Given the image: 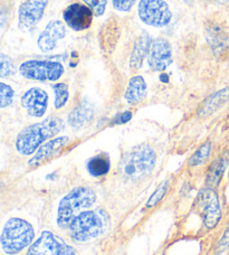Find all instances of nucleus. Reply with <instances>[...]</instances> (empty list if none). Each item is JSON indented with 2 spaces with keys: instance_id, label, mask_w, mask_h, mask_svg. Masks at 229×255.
I'll list each match as a JSON object with an SVG mask.
<instances>
[{
  "instance_id": "nucleus-1",
  "label": "nucleus",
  "mask_w": 229,
  "mask_h": 255,
  "mask_svg": "<svg viewBox=\"0 0 229 255\" xmlns=\"http://www.w3.org/2000/svg\"><path fill=\"white\" fill-rule=\"evenodd\" d=\"M65 124L58 117H49L38 124L26 127L17 135L16 150L21 156H30L64 130Z\"/></svg>"
},
{
  "instance_id": "nucleus-2",
  "label": "nucleus",
  "mask_w": 229,
  "mask_h": 255,
  "mask_svg": "<svg viewBox=\"0 0 229 255\" xmlns=\"http://www.w3.org/2000/svg\"><path fill=\"white\" fill-rule=\"evenodd\" d=\"M109 215L103 209L82 212L71 223L68 231L77 243H86L103 233L108 225Z\"/></svg>"
},
{
  "instance_id": "nucleus-3",
  "label": "nucleus",
  "mask_w": 229,
  "mask_h": 255,
  "mask_svg": "<svg viewBox=\"0 0 229 255\" xmlns=\"http://www.w3.org/2000/svg\"><path fill=\"white\" fill-rule=\"evenodd\" d=\"M96 200L94 190L90 187H76L71 190L59 202L57 211V225L61 229H68L73 220L82 213L81 209L93 206Z\"/></svg>"
},
{
  "instance_id": "nucleus-4",
  "label": "nucleus",
  "mask_w": 229,
  "mask_h": 255,
  "mask_svg": "<svg viewBox=\"0 0 229 255\" xmlns=\"http://www.w3.org/2000/svg\"><path fill=\"white\" fill-rule=\"evenodd\" d=\"M157 161L154 150L148 144L136 145L122 158L120 170L122 175L131 180H139L153 170Z\"/></svg>"
},
{
  "instance_id": "nucleus-5",
  "label": "nucleus",
  "mask_w": 229,
  "mask_h": 255,
  "mask_svg": "<svg viewBox=\"0 0 229 255\" xmlns=\"http://www.w3.org/2000/svg\"><path fill=\"white\" fill-rule=\"evenodd\" d=\"M34 236V229L28 222L21 218H10L1 234L2 251L8 255L20 253L31 244Z\"/></svg>"
},
{
  "instance_id": "nucleus-6",
  "label": "nucleus",
  "mask_w": 229,
  "mask_h": 255,
  "mask_svg": "<svg viewBox=\"0 0 229 255\" xmlns=\"http://www.w3.org/2000/svg\"><path fill=\"white\" fill-rule=\"evenodd\" d=\"M63 64L49 60H29L20 64L19 73L26 80L37 82H55L63 76Z\"/></svg>"
},
{
  "instance_id": "nucleus-7",
  "label": "nucleus",
  "mask_w": 229,
  "mask_h": 255,
  "mask_svg": "<svg viewBox=\"0 0 229 255\" xmlns=\"http://www.w3.org/2000/svg\"><path fill=\"white\" fill-rule=\"evenodd\" d=\"M195 212L201 217L206 229L213 230L222 220L219 197L214 188H206L197 195L194 203Z\"/></svg>"
},
{
  "instance_id": "nucleus-8",
  "label": "nucleus",
  "mask_w": 229,
  "mask_h": 255,
  "mask_svg": "<svg viewBox=\"0 0 229 255\" xmlns=\"http://www.w3.org/2000/svg\"><path fill=\"white\" fill-rule=\"evenodd\" d=\"M137 11L140 19L152 27H164L172 19L170 7L164 0H140Z\"/></svg>"
},
{
  "instance_id": "nucleus-9",
  "label": "nucleus",
  "mask_w": 229,
  "mask_h": 255,
  "mask_svg": "<svg viewBox=\"0 0 229 255\" xmlns=\"http://www.w3.org/2000/svg\"><path fill=\"white\" fill-rule=\"evenodd\" d=\"M26 255H76V252L74 248L66 244L59 236L45 231L31 244Z\"/></svg>"
},
{
  "instance_id": "nucleus-10",
  "label": "nucleus",
  "mask_w": 229,
  "mask_h": 255,
  "mask_svg": "<svg viewBox=\"0 0 229 255\" xmlns=\"http://www.w3.org/2000/svg\"><path fill=\"white\" fill-rule=\"evenodd\" d=\"M49 0H24L18 8V28L24 33L33 30L44 16Z\"/></svg>"
},
{
  "instance_id": "nucleus-11",
  "label": "nucleus",
  "mask_w": 229,
  "mask_h": 255,
  "mask_svg": "<svg viewBox=\"0 0 229 255\" xmlns=\"http://www.w3.org/2000/svg\"><path fill=\"white\" fill-rule=\"evenodd\" d=\"M94 12L88 4L72 3L63 12V19L71 29L83 31L89 29L93 22Z\"/></svg>"
},
{
  "instance_id": "nucleus-12",
  "label": "nucleus",
  "mask_w": 229,
  "mask_h": 255,
  "mask_svg": "<svg viewBox=\"0 0 229 255\" xmlns=\"http://www.w3.org/2000/svg\"><path fill=\"white\" fill-rule=\"evenodd\" d=\"M172 63V47L163 37L152 39L148 54V64L154 72H162Z\"/></svg>"
},
{
  "instance_id": "nucleus-13",
  "label": "nucleus",
  "mask_w": 229,
  "mask_h": 255,
  "mask_svg": "<svg viewBox=\"0 0 229 255\" xmlns=\"http://www.w3.org/2000/svg\"><path fill=\"white\" fill-rule=\"evenodd\" d=\"M21 106L28 113V116L42 118L47 111L48 94L40 88H31L22 94Z\"/></svg>"
},
{
  "instance_id": "nucleus-14",
  "label": "nucleus",
  "mask_w": 229,
  "mask_h": 255,
  "mask_svg": "<svg viewBox=\"0 0 229 255\" xmlns=\"http://www.w3.org/2000/svg\"><path fill=\"white\" fill-rule=\"evenodd\" d=\"M66 36V25L62 20H50L37 39L39 49L44 53L54 51L57 43Z\"/></svg>"
},
{
  "instance_id": "nucleus-15",
  "label": "nucleus",
  "mask_w": 229,
  "mask_h": 255,
  "mask_svg": "<svg viewBox=\"0 0 229 255\" xmlns=\"http://www.w3.org/2000/svg\"><path fill=\"white\" fill-rule=\"evenodd\" d=\"M68 141H70V138L65 135L57 136V138L55 139H50L36 151L34 157L28 161V165L30 167H37L39 165H42L43 162L54 157L55 154H57L59 152V150L65 147Z\"/></svg>"
},
{
  "instance_id": "nucleus-16",
  "label": "nucleus",
  "mask_w": 229,
  "mask_h": 255,
  "mask_svg": "<svg viewBox=\"0 0 229 255\" xmlns=\"http://www.w3.org/2000/svg\"><path fill=\"white\" fill-rule=\"evenodd\" d=\"M151 42H152V39H151L148 31L145 30L142 31L139 37L136 38L130 57V68L132 71L140 70L143 65L144 58L149 54Z\"/></svg>"
},
{
  "instance_id": "nucleus-17",
  "label": "nucleus",
  "mask_w": 229,
  "mask_h": 255,
  "mask_svg": "<svg viewBox=\"0 0 229 255\" xmlns=\"http://www.w3.org/2000/svg\"><path fill=\"white\" fill-rule=\"evenodd\" d=\"M229 101V86L217 91L214 94L210 95L205 100L204 103L201 104L197 115L200 118H206L212 116L213 113L218 111L219 109L223 108Z\"/></svg>"
},
{
  "instance_id": "nucleus-18",
  "label": "nucleus",
  "mask_w": 229,
  "mask_h": 255,
  "mask_svg": "<svg viewBox=\"0 0 229 255\" xmlns=\"http://www.w3.org/2000/svg\"><path fill=\"white\" fill-rule=\"evenodd\" d=\"M228 165L229 152L222 154L217 160H215L212 165H210L207 176H206V186H207L208 188L217 187L223 179L224 174H225Z\"/></svg>"
},
{
  "instance_id": "nucleus-19",
  "label": "nucleus",
  "mask_w": 229,
  "mask_h": 255,
  "mask_svg": "<svg viewBox=\"0 0 229 255\" xmlns=\"http://www.w3.org/2000/svg\"><path fill=\"white\" fill-rule=\"evenodd\" d=\"M118 35H120V29L115 20H109L103 25L100 33V42L101 47L105 53L111 54L114 51Z\"/></svg>"
},
{
  "instance_id": "nucleus-20",
  "label": "nucleus",
  "mask_w": 229,
  "mask_h": 255,
  "mask_svg": "<svg viewBox=\"0 0 229 255\" xmlns=\"http://www.w3.org/2000/svg\"><path fill=\"white\" fill-rule=\"evenodd\" d=\"M146 89H148V86H146L143 77L140 75L131 77L124 94L125 101L129 104L139 103L145 98Z\"/></svg>"
},
{
  "instance_id": "nucleus-21",
  "label": "nucleus",
  "mask_w": 229,
  "mask_h": 255,
  "mask_svg": "<svg viewBox=\"0 0 229 255\" xmlns=\"http://www.w3.org/2000/svg\"><path fill=\"white\" fill-rule=\"evenodd\" d=\"M93 108L88 101L81 102L68 115V124L73 128H81L93 118Z\"/></svg>"
},
{
  "instance_id": "nucleus-22",
  "label": "nucleus",
  "mask_w": 229,
  "mask_h": 255,
  "mask_svg": "<svg viewBox=\"0 0 229 255\" xmlns=\"http://www.w3.org/2000/svg\"><path fill=\"white\" fill-rule=\"evenodd\" d=\"M86 169L92 177H103L111 169V161L108 153H100L92 157L86 163Z\"/></svg>"
},
{
  "instance_id": "nucleus-23",
  "label": "nucleus",
  "mask_w": 229,
  "mask_h": 255,
  "mask_svg": "<svg viewBox=\"0 0 229 255\" xmlns=\"http://www.w3.org/2000/svg\"><path fill=\"white\" fill-rule=\"evenodd\" d=\"M207 38L209 45L213 47L214 52L216 54L225 51V48L229 45V39L227 38L226 34L217 26H214L208 29Z\"/></svg>"
},
{
  "instance_id": "nucleus-24",
  "label": "nucleus",
  "mask_w": 229,
  "mask_h": 255,
  "mask_svg": "<svg viewBox=\"0 0 229 255\" xmlns=\"http://www.w3.org/2000/svg\"><path fill=\"white\" fill-rule=\"evenodd\" d=\"M210 151H212V142L210 141H207L205 142L203 145H200L199 149L192 154L191 158L189 159V166L191 167H196V166H200L201 163H204L206 160H207Z\"/></svg>"
},
{
  "instance_id": "nucleus-25",
  "label": "nucleus",
  "mask_w": 229,
  "mask_h": 255,
  "mask_svg": "<svg viewBox=\"0 0 229 255\" xmlns=\"http://www.w3.org/2000/svg\"><path fill=\"white\" fill-rule=\"evenodd\" d=\"M53 90L55 92V108L62 109L65 107L68 99H70V92H68V86L65 83H56L53 85Z\"/></svg>"
},
{
  "instance_id": "nucleus-26",
  "label": "nucleus",
  "mask_w": 229,
  "mask_h": 255,
  "mask_svg": "<svg viewBox=\"0 0 229 255\" xmlns=\"http://www.w3.org/2000/svg\"><path fill=\"white\" fill-rule=\"evenodd\" d=\"M16 72L17 68L12 58L6 55L4 53L0 54V76L4 79V77L12 76Z\"/></svg>"
},
{
  "instance_id": "nucleus-27",
  "label": "nucleus",
  "mask_w": 229,
  "mask_h": 255,
  "mask_svg": "<svg viewBox=\"0 0 229 255\" xmlns=\"http://www.w3.org/2000/svg\"><path fill=\"white\" fill-rule=\"evenodd\" d=\"M13 97H15V92H13L11 86L1 82L0 83V108L4 109L11 106Z\"/></svg>"
},
{
  "instance_id": "nucleus-28",
  "label": "nucleus",
  "mask_w": 229,
  "mask_h": 255,
  "mask_svg": "<svg viewBox=\"0 0 229 255\" xmlns=\"http://www.w3.org/2000/svg\"><path fill=\"white\" fill-rule=\"evenodd\" d=\"M168 186H169L168 180L163 181L162 184H160L158 186L157 189L154 190V193L150 196L148 203H146V208H152L155 206V205L161 202L164 197V195H166V193H167Z\"/></svg>"
},
{
  "instance_id": "nucleus-29",
  "label": "nucleus",
  "mask_w": 229,
  "mask_h": 255,
  "mask_svg": "<svg viewBox=\"0 0 229 255\" xmlns=\"http://www.w3.org/2000/svg\"><path fill=\"white\" fill-rule=\"evenodd\" d=\"M85 4L93 10L94 15L101 17L104 15L105 10H107L108 6V0H83Z\"/></svg>"
},
{
  "instance_id": "nucleus-30",
  "label": "nucleus",
  "mask_w": 229,
  "mask_h": 255,
  "mask_svg": "<svg viewBox=\"0 0 229 255\" xmlns=\"http://www.w3.org/2000/svg\"><path fill=\"white\" fill-rule=\"evenodd\" d=\"M135 2L136 0H112L113 8L121 12H129Z\"/></svg>"
},
{
  "instance_id": "nucleus-31",
  "label": "nucleus",
  "mask_w": 229,
  "mask_h": 255,
  "mask_svg": "<svg viewBox=\"0 0 229 255\" xmlns=\"http://www.w3.org/2000/svg\"><path fill=\"white\" fill-rule=\"evenodd\" d=\"M217 249H218V252H224L226 251L227 249H229V224L227 225L226 230L224 231L221 240H219Z\"/></svg>"
},
{
  "instance_id": "nucleus-32",
  "label": "nucleus",
  "mask_w": 229,
  "mask_h": 255,
  "mask_svg": "<svg viewBox=\"0 0 229 255\" xmlns=\"http://www.w3.org/2000/svg\"><path fill=\"white\" fill-rule=\"evenodd\" d=\"M132 119V113L130 111L122 112L113 118L112 125H125Z\"/></svg>"
},
{
  "instance_id": "nucleus-33",
  "label": "nucleus",
  "mask_w": 229,
  "mask_h": 255,
  "mask_svg": "<svg viewBox=\"0 0 229 255\" xmlns=\"http://www.w3.org/2000/svg\"><path fill=\"white\" fill-rule=\"evenodd\" d=\"M217 1L221 2V3H226V2L228 1V0H217Z\"/></svg>"
}]
</instances>
